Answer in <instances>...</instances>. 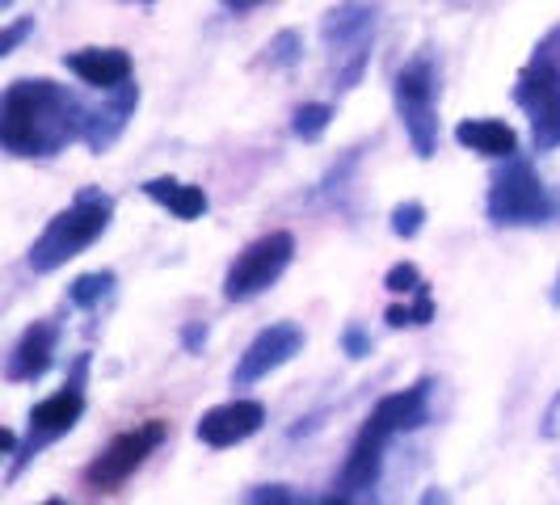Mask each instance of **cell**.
Wrapping results in <instances>:
<instances>
[{"label":"cell","instance_id":"cell-1","mask_svg":"<svg viewBox=\"0 0 560 505\" xmlns=\"http://www.w3.org/2000/svg\"><path fill=\"white\" fill-rule=\"evenodd\" d=\"M89 106L56 81H13L0 97V148L22 161H47L84 140Z\"/></svg>","mask_w":560,"mask_h":505},{"label":"cell","instance_id":"cell-2","mask_svg":"<svg viewBox=\"0 0 560 505\" xmlns=\"http://www.w3.org/2000/svg\"><path fill=\"white\" fill-rule=\"evenodd\" d=\"M425 418H430V379H421V384L405 388V392L384 396V400L371 409V418L363 421L354 447H350V455H346L341 489H346L350 497H359L363 489H371V484L380 480L384 450H388V443H393V434H400V430H418Z\"/></svg>","mask_w":560,"mask_h":505},{"label":"cell","instance_id":"cell-3","mask_svg":"<svg viewBox=\"0 0 560 505\" xmlns=\"http://www.w3.org/2000/svg\"><path fill=\"white\" fill-rule=\"evenodd\" d=\"M114 220V198L102 190H81L72 207H63L51 224L43 227V236L30 245L26 261L34 274H51L59 266H68L72 257H81Z\"/></svg>","mask_w":560,"mask_h":505},{"label":"cell","instance_id":"cell-4","mask_svg":"<svg viewBox=\"0 0 560 505\" xmlns=\"http://www.w3.org/2000/svg\"><path fill=\"white\" fill-rule=\"evenodd\" d=\"M489 220L502 227H535L552 220V195L539 181V173L532 168V161L510 156L505 168L493 177L489 190Z\"/></svg>","mask_w":560,"mask_h":505},{"label":"cell","instance_id":"cell-5","mask_svg":"<svg viewBox=\"0 0 560 505\" xmlns=\"http://www.w3.org/2000/svg\"><path fill=\"white\" fill-rule=\"evenodd\" d=\"M375 22H380V4H371V0H346L325 17L320 34L337 59V89H354V81L363 77Z\"/></svg>","mask_w":560,"mask_h":505},{"label":"cell","instance_id":"cell-6","mask_svg":"<svg viewBox=\"0 0 560 505\" xmlns=\"http://www.w3.org/2000/svg\"><path fill=\"white\" fill-rule=\"evenodd\" d=\"M295 257V236L291 232H266L257 236L249 249L232 261L224 279V300L228 304H249L261 291H270L282 279V270Z\"/></svg>","mask_w":560,"mask_h":505},{"label":"cell","instance_id":"cell-7","mask_svg":"<svg viewBox=\"0 0 560 505\" xmlns=\"http://www.w3.org/2000/svg\"><path fill=\"white\" fill-rule=\"evenodd\" d=\"M393 97L413 152L421 161H430L439 152V110H434V68H430V59H413V63L400 68Z\"/></svg>","mask_w":560,"mask_h":505},{"label":"cell","instance_id":"cell-8","mask_svg":"<svg viewBox=\"0 0 560 505\" xmlns=\"http://www.w3.org/2000/svg\"><path fill=\"white\" fill-rule=\"evenodd\" d=\"M161 443H165V421L161 418L143 421L136 430H122L118 438H110V447L84 468V484H89L93 493H114V489H122V484L148 463V455H156Z\"/></svg>","mask_w":560,"mask_h":505},{"label":"cell","instance_id":"cell-9","mask_svg":"<svg viewBox=\"0 0 560 505\" xmlns=\"http://www.w3.org/2000/svg\"><path fill=\"white\" fill-rule=\"evenodd\" d=\"M518 106L532 118V140L539 152L560 148V68L552 56H535L514 84Z\"/></svg>","mask_w":560,"mask_h":505},{"label":"cell","instance_id":"cell-10","mask_svg":"<svg viewBox=\"0 0 560 505\" xmlns=\"http://www.w3.org/2000/svg\"><path fill=\"white\" fill-rule=\"evenodd\" d=\"M81 375H84V359L77 363V379H72L68 388H59V392L47 396L43 404H34V413H30V443H26V450L18 455V463H13V477L22 472V463H26L34 450L47 447V443H56L59 434H68V430L81 421V413H84Z\"/></svg>","mask_w":560,"mask_h":505},{"label":"cell","instance_id":"cell-11","mask_svg":"<svg viewBox=\"0 0 560 505\" xmlns=\"http://www.w3.org/2000/svg\"><path fill=\"white\" fill-rule=\"evenodd\" d=\"M304 350V329L282 320V325H270L249 341V350L241 354V363L232 371V384L236 388H249L257 379H266L270 371H279L282 363H291L295 354Z\"/></svg>","mask_w":560,"mask_h":505},{"label":"cell","instance_id":"cell-12","mask_svg":"<svg viewBox=\"0 0 560 505\" xmlns=\"http://www.w3.org/2000/svg\"><path fill=\"white\" fill-rule=\"evenodd\" d=\"M261 425H266V404L236 396V400L215 404V409H207V413L198 418V443H207V447H215V450L236 447V443L253 438Z\"/></svg>","mask_w":560,"mask_h":505},{"label":"cell","instance_id":"cell-13","mask_svg":"<svg viewBox=\"0 0 560 505\" xmlns=\"http://www.w3.org/2000/svg\"><path fill=\"white\" fill-rule=\"evenodd\" d=\"M56 363V325L38 320L30 325L26 333L18 337L13 354H9V366H4V379L9 384H30V379H43Z\"/></svg>","mask_w":560,"mask_h":505},{"label":"cell","instance_id":"cell-14","mask_svg":"<svg viewBox=\"0 0 560 505\" xmlns=\"http://www.w3.org/2000/svg\"><path fill=\"white\" fill-rule=\"evenodd\" d=\"M63 68L72 77H81L84 84L102 89V93H114L131 81V56L118 51V47H84V51H72L63 56Z\"/></svg>","mask_w":560,"mask_h":505},{"label":"cell","instance_id":"cell-15","mask_svg":"<svg viewBox=\"0 0 560 505\" xmlns=\"http://www.w3.org/2000/svg\"><path fill=\"white\" fill-rule=\"evenodd\" d=\"M136 106H140V89L127 81L122 89H114L110 97H106V106L89 110V127H84L89 152H106V148L127 131V122H131Z\"/></svg>","mask_w":560,"mask_h":505},{"label":"cell","instance_id":"cell-16","mask_svg":"<svg viewBox=\"0 0 560 505\" xmlns=\"http://www.w3.org/2000/svg\"><path fill=\"white\" fill-rule=\"evenodd\" d=\"M455 140L464 143V148H472L480 156H498V161H510L514 152H518V136L498 122V118H464L459 127H455Z\"/></svg>","mask_w":560,"mask_h":505},{"label":"cell","instance_id":"cell-17","mask_svg":"<svg viewBox=\"0 0 560 505\" xmlns=\"http://www.w3.org/2000/svg\"><path fill=\"white\" fill-rule=\"evenodd\" d=\"M143 195L152 198V202H161V207H168L177 220H198V215H207V195H202V186H186V181H177V177H152V181H143Z\"/></svg>","mask_w":560,"mask_h":505},{"label":"cell","instance_id":"cell-18","mask_svg":"<svg viewBox=\"0 0 560 505\" xmlns=\"http://www.w3.org/2000/svg\"><path fill=\"white\" fill-rule=\"evenodd\" d=\"M110 286H114L110 270H93V274H81V279L72 282L68 300H72L77 308H93V304H102V300L110 295Z\"/></svg>","mask_w":560,"mask_h":505},{"label":"cell","instance_id":"cell-19","mask_svg":"<svg viewBox=\"0 0 560 505\" xmlns=\"http://www.w3.org/2000/svg\"><path fill=\"white\" fill-rule=\"evenodd\" d=\"M434 320V300H430V286H421L413 295V304H393L388 308V325L405 329V325H430Z\"/></svg>","mask_w":560,"mask_h":505},{"label":"cell","instance_id":"cell-20","mask_svg":"<svg viewBox=\"0 0 560 505\" xmlns=\"http://www.w3.org/2000/svg\"><path fill=\"white\" fill-rule=\"evenodd\" d=\"M329 118H334L329 106L308 102V106H300V110H295V122H291V127H295V136H300V140H320V136L329 131Z\"/></svg>","mask_w":560,"mask_h":505},{"label":"cell","instance_id":"cell-21","mask_svg":"<svg viewBox=\"0 0 560 505\" xmlns=\"http://www.w3.org/2000/svg\"><path fill=\"white\" fill-rule=\"evenodd\" d=\"M300 47H304V43H300V34H295V30H282V34H275V38H270L266 59H270L275 68H291V63L300 59Z\"/></svg>","mask_w":560,"mask_h":505},{"label":"cell","instance_id":"cell-22","mask_svg":"<svg viewBox=\"0 0 560 505\" xmlns=\"http://www.w3.org/2000/svg\"><path fill=\"white\" fill-rule=\"evenodd\" d=\"M421 220H425V207H421V202H400L393 211V232L405 236V240H413L421 232Z\"/></svg>","mask_w":560,"mask_h":505},{"label":"cell","instance_id":"cell-23","mask_svg":"<svg viewBox=\"0 0 560 505\" xmlns=\"http://www.w3.org/2000/svg\"><path fill=\"white\" fill-rule=\"evenodd\" d=\"M421 286H425V282H421L413 261H400V266L388 270V291H393V295H418Z\"/></svg>","mask_w":560,"mask_h":505},{"label":"cell","instance_id":"cell-24","mask_svg":"<svg viewBox=\"0 0 560 505\" xmlns=\"http://www.w3.org/2000/svg\"><path fill=\"white\" fill-rule=\"evenodd\" d=\"M245 505H295V493L287 484H261V489H253Z\"/></svg>","mask_w":560,"mask_h":505},{"label":"cell","instance_id":"cell-25","mask_svg":"<svg viewBox=\"0 0 560 505\" xmlns=\"http://www.w3.org/2000/svg\"><path fill=\"white\" fill-rule=\"evenodd\" d=\"M341 341H346V354H350V359H366V354H371V337H366L359 325H350V329L341 333Z\"/></svg>","mask_w":560,"mask_h":505},{"label":"cell","instance_id":"cell-26","mask_svg":"<svg viewBox=\"0 0 560 505\" xmlns=\"http://www.w3.org/2000/svg\"><path fill=\"white\" fill-rule=\"evenodd\" d=\"M26 30H34V17H26V22H18V26L4 30V34H0V56H13V47L26 38Z\"/></svg>","mask_w":560,"mask_h":505},{"label":"cell","instance_id":"cell-27","mask_svg":"<svg viewBox=\"0 0 560 505\" xmlns=\"http://www.w3.org/2000/svg\"><path fill=\"white\" fill-rule=\"evenodd\" d=\"M198 341H207V325H190V329H186V345H190V350H198Z\"/></svg>","mask_w":560,"mask_h":505},{"label":"cell","instance_id":"cell-28","mask_svg":"<svg viewBox=\"0 0 560 505\" xmlns=\"http://www.w3.org/2000/svg\"><path fill=\"white\" fill-rule=\"evenodd\" d=\"M421 505H447V493H443V489H425V493H421Z\"/></svg>","mask_w":560,"mask_h":505},{"label":"cell","instance_id":"cell-29","mask_svg":"<svg viewBox=\"0 0 560 505\" xmlns=\"http://www.w3.org/2000/svg\"><path fill=\"white\" fill-rule=\"evenodd\" d=\"M316 505H350V493H346V489H337V493H329V497H320Z\"/></svg>","mask_w":560,"mask_h":505},{"label":"cell","instance_id":"cell-30","mask_svg":"<svg viewBox=\"0 0 560 505\" xmlns=\"http://www.w3.org/2000/svg\"><path fill=\"white\" fill-rule=\"evenodd\" d=\"M13 447H18V434H13V430H0V450L13 455Z\"/></svg>","mask_w":560,"mask_h":505},{"label":"cell","instance_id":"cell-31","mask_svg":"<svg viewBox=\"0 0 560 505\" xmlns=\"http://www.w3.org/2000/svg\"><path fill=\"white\" fill-rule=\"evenodd\" d=\"M228 9H236V13H245V9H253V4H257V0H224Z\"/></svg>","mask_w":560,"mask_h":505},{"label":"cell","instance_id":"cell-32","mask_svg":"<svg viewBox=\"0 0 560 505\" xmlns=\"http://www.w3.org/2000/svg\"><path fill=\"white\" fill-rule=\"evenodd\" d=\"M43 505H68V502H63V497H47Z\"/></svg>","mask_w":560,"mask_h":505},{"label":"cell","instance_id":"cell-33","mask_svg":"<svg viewBox=\"0 0 560 505\" xmlns=\"http://www.w3.org/2000/svg\"><path fill=\"white\" fill-rule=\"evenodd\" d=\"M136 4H152V0H136Z\"/></svg>","mask_w":560,"mask_h":505},{"label":"cell","instance_id":"cell-34","mask_svg":"<svg viewBox=\"0 0 560 505\" xmlns=\"http://www.w3.org/2000/svg\"><path fill=\"white\" fill-rule=\"evenodd\" d=\"M4 4H9V0H4Z\"/></svg>","mask_w":560,"mask_h":505}]
</instances>
